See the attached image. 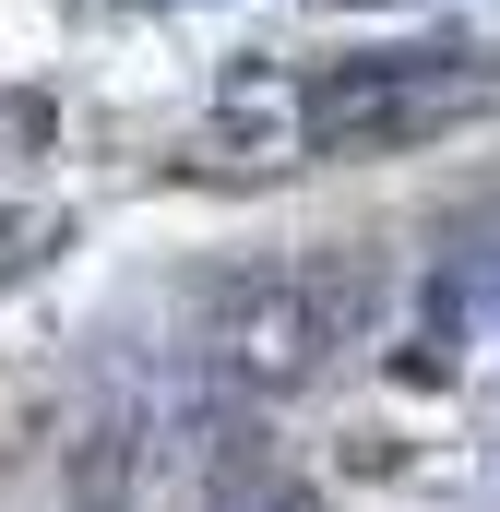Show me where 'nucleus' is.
Here are the masks:
<instances>
[{
	"label": "nucleus",
	"mask_w": 500,
	"mask_h": 512,
	"mask_svg": "<svg viewBox=\"0 0 500 512\" xmlns=\"http://www.w3.org/2000/svg\"><path fill=\"white\" fill-rule=\"evenodd\" d=\"M60 477H72V512H131V489H143V417H84Z\"/></svg>",
	"instance_id": "1"
}]
</instances>
